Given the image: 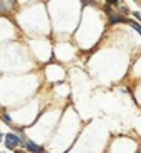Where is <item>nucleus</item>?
<instances>
[{
  "label": "nucleus",
  "instance_id": "nucleus-9",
  "mask_svg": "<svg viewBox=\"0 0 141 153\" xmlns=\"http://www.w3.org/2000/svg\"><path fill=\"white\" fill-rule=\"evenodd\" d=\"M0 140H2V133H0Z\"/></svg>",
  "mask_w": 141,
  "mask_h": 153
},
{
  "label": "nucleus",
  "instance_id": "nucleus-1",
  "mask_svg": "<svg viewBox=\"0 0 141 153\" xmlns=\"http://www.w3.org/2000/svg\"><path fill=\"white\" fill-rule=\"evenodd\" d=\"M20 142H22L20 136H17V135H13V133H7V136H5V146L7 148H15Z\"/></svg>",
  "mask_w": 141,
  "mask_h": 153
},
{
  "label": "nucleus",
  "instance_id": "nucleus-3",
  "mask_svg": "<svg viewBox=\"0 0 141 153\" xmlns=\"http://www.w3.org/2000/svg\"><path fill=\"white\" fill-rule=\"evenodd\" d=\"M23 143L27 145V148L30 150V152H33V153H42V146L35 145L33 142H23Z\"/></svg>",
  "mask_w": 141,
  "mask_h": 153
},
{
  "label": "nucleus",
  "instance_id": "nucleus-7",
  "mask_svg": "<svg viewBox=\"0 0 141 153\" xmlns=\"http://www.w3.org/2000/svg\"><path fill=\"white\" fill-rule=\"evenodd\" d=\"M133 17H136V19L141 20V13H138V12H133Z\"/></svg>",
  "mask_w": 141,
  "mask_h": 153
},
{
  "label": "nucleus",
  "instance_id": "nucleus-5",
  "mask_svg": "<svg viewBox=\"0 0 141 153\" xmlns=\"http://www.w3.org/2000/svg\"><path fill=\"white\" fill-rule=\"evenodd\" d=\"M128 25H131V27H133L134 30H136V32H140V33H141V25H140V23H136L134 20H131V19H130V22H128Z\"/></svg>",
  "mask_w": 141,
  "mask_h": 153
},
{
  "label": "nucleus",
  "instance_id": "nucleus-8",
  "mask_svg": "<svg viewBox=\"0 0 141 153\" xmlns=\"http://www.w3.org/2000/svg\"><path fill=\"white\" fill-rule=\"evenodd\" d=\"M15 153H23V152H19V150H17V152H15Z\"/></svg>",
  "mask_w": 141,
  "mask_h": 153
},
{
  "label": "nucleus",
  "instance_id": "nucleus-6",
  "mask_svg": "<svg viewBox=\"0 0 141 153\" xmlns=\"http://www.w3.org/2000/svg\"><path fill=\"white\" fill-rule=\"evenodd\" d=\"M2 118H3V122H5V123H12V118H10V115L3 113V116H2Z\"/></svg>",
  "mask_w": 141,
  "mask_h": 153
},
{
  "label": "nucleus",
  "instance_id": "nucleus-4",
  "mask_svg": "<svg viewBox=\"0 0 141 153\" xmlns=\"http://www.w3.org/2000/svg\"><path fill=\"white\" fill-rule=\"evenodd\" d=\"M116 13H120V15H123V17H126V15L130 13V9H128V7H124V5H121V7L118 9V12H116Z\"/></svg>",
  "mask_w": 141,
  "mask_h": 153
},
{
  "label": "nucleus",
  "instance_id": "nucleus-2",
  "mask_svg": "<svg viewBox=\"0 0 141 153\" xmlns=\"http://www.w3.org/2000/svg\"><path fill=\"white\" fill-rule=\"evenodd\" d=\"M108 19H110V23H128V22H130V19L123 17L120 13H115V12H111V13L108 15Z\"/></svg>",
  "mask_w": 141,
  "mask_h": 153
}]
</instances>
